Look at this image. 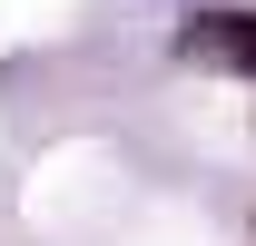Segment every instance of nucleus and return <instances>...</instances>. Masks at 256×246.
Listing matches in <instances>:
<instances>
[{"instance_id": "obj_1", "label": "nucleus", "mask_w": 256, "mask_h": 246, "mask_svg": "<svg viewBox=\"0 0 256 246\" xmlns=\"http://www.w3.org/2000/svg\"><path fill=\"white\" fill-rule=\"evenodd\" d=\"M178 60L197 69H256V10H197L178 30Z\"/></svg>"}]
</instances>
